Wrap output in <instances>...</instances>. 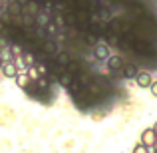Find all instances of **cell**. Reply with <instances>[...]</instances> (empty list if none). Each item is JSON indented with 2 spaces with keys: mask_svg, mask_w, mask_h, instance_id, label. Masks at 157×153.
I'll return each instance as SVG.
<instances>
[{
  "mask_svg": "<svg viewBox=\"0 0 157 153\" xmlns=\"http://www.w3.org/2000/svg\"><path fill=\"white\" fill-rule=\"evenodd\" d=\"M141 143H143L145 147H149V149L157 147V133L153 131V127H149V129H143V133H141Z\"/></svg>",
  "mask_w": 157,
  "mask_h": 153,
  "instance_id": "obj_1",
  "label": "cell"
},
{
  "mask_svg": "<svg viewBox=\"0 0 157 153\" xmlns=\"http://www.w3.org/2000/svg\"><path fill=\"white\" fill-rule=\"evenodd\" d=\"M2 74H4V78H8V80H16V76L20 74L18 64H16V62H4Z\"/></svg>",
  "mask_w": 157,
  "mask_h": 153,
  "instance_id": "obj_2",
  "label": "cell"
},
{
  "mask_svg": "<svg viewBox=\"0 0 157 153\" xmlns=\"http://www.w3.org/2000/svg\"><path fill=\"white\" fill-rule=\"evenodd\" d=\"M135 84H137V88L147 90V88L153 86V78H151V74H147V72H139V76L135 78Z\"/></svg>",
  "mask_w": 157,
  "mask_h": 153,
  "instance_id": "obj_3",
  "label": "cell"
},
{
  "mask_svg": "<svg viewBox=\"0 0 157 153\" xmlns=\"http://www.w3.org/2000/svg\"><path fill=\"white\" fill-rule=\"evenodd\" d=\"M121 74H123V78H127V80H135V78L139 76V70H137L135 64H125L123 70H121Z\"/></svg>",
  "mask_w": 157,
  "mask_h": 153,
  "instance_id": "obj_4",
  "label": "cell"
},
{
  "mask_svg": "<svg viewBox=\"0 0 157 153\" xmlns=\"http://www.w3.org/2000/svg\"><path fill=\"white\" fill-rule=\"evenodd\" d=\"M30 82L32 80H30V76H28V72H20L18 76H16V84H18L22 90H26L28 86H30Z\"/></svg>",
  "mask_w": 157,
  "mask_h": 153,
  "instance_id": "obj_5",
  "label": "cell"
},
{
  "mask_svg": "<svg viewBox=\"0 0 157 153\" xmlns=\"http://www.w3.org/2000/svg\"><path fill=\"white\" fill-rule=\"evenodd\" d=\"M107 68L109 70H123V62L119 56H109L107 58Z\"/></svg>",
  "mask_w": 157,
  "mask_h": 153,
  "instance_id": "obj_6",
  "label": "cell"
},
{
  "mask_svg": "<svg viewBox=\"0 0 157 153\" xmlns=\"http://www.w3.org/2000/svg\"><path fill=\"white\" fill-rule=\"evenodd\" d=\"M26 72H28V76H30V80H32V82H38L40 78H44V76H42V72H40V68H38V64H36V66H30Z\"/></svg>",
  "mask_w": 157,
  "mask_h": 153,
  "instance_id": "obj_7",
  "label": "cell"
},
{
  "mask_svg": "<svg viewBox=\"0 0 157 153\" xmlns=\"http://www.w3.org/2000/svg\"><path fill=\"white\" fill-rule=\"evenodd\" d=\"M96 54H98V56H101L104 60H107V58H109V52H107V48H105V46L96 48Z\"/></svg>",
  "mask_w": 157,
  "mask_h": 153,
  "instance_id": "obj_8",
  "label": "cell"
},
{
  "mask_svg": "<svg viewBox=\"0 0 157 153\" xmlns=\"http://www.w3.org/2000/svg\"><path fill=\"white\" fill-rule=\"evenodd\" d=\"M133 153H149V147H145V145H143L141 141H139L137 145L133 147Z\"/></svg>",
  "mask_w": 157,
  "mask_h": 153,
  "instance_id": "obj_9",
  "label": "cell"
},
{
  "mask_svg": "<svg viewBox=\"0 0 157 153\" xmlns=\"http://www.w3.org/2000/svg\"><path fill=\"white\" fill-rule=\"evenodd\" d=\"M60 84L62 86H68L70 84V76H60Z\"/></svg>",
  "mask_w": 157,
  "mask_h": 153,
  "instance_id": "obj_10",
  "label": "cell"
},
{
  "mask_svg": "<svg viewBox=\"0 0 157 153\" xmlns=\"http://www.w3.org/2000/svg\"><path fill=\"white\" fill-rule=\"evenodd\" d=\"M8 10V4L4 2V0H0V14H2V12H6Z\"/></svg>",
  "mask_w": 157,
  "mask_h": 153,
  "instance_id": "obj_11",
  "label": "cell"
},
{
  "mask_svg": "<svg viewBox=\"0 0 157 153\" xmlns=\"http://www.w3.org/2000/svg\"><path fill=\"white\" fill-rule=\"evenodd\" d=\"M149 90H151V94H153V96L157 98V82H153V86H151Z\"/></svg>",
  "mask_w": 157,
  "mask_h": 153,
  "instance_id": "obj_12",
  "label": "cell"
},
{
  "mask_svg": "<svg viewBox=\"0 0 157 153\" xmlns=\"http://www.w3.org/2000/svg\"><path fill=\"white\" fill-rule=\"evenodd\" d=\"M153 131H155V133H157V121L153 123Z\"/></svg>",
  "mask_w": 157,
  "mask_h": 153,
  "instance_id": "obj_13",
  "label": "cell"
},
{
  "mask_svg": "<svg viewBox=\"0 0 157 153\" xmlns=\"http://www.w3.org/2000/svg\"><path fill=\"white\" fill-rule=\"evenodd\" d=\"M2 66H4V60H2V58H0V70H2Z\"/></svg>",
  "mask_w": 157,
  "mask_h": 153,
  "instance_id": "obj_14",
  "label": "cell"
}]
</instances>
